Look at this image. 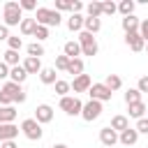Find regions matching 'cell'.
I'll return each instance as SVG.
<instances>
[{"label":"cell","instance_id":"cell-41","mask_svg":"<svg viewBox=\"0 0 148 148\" xmlns=\"http://www.w3.org/2000/svg\"><path fill=\"white\" fill-rule=\"evenodd\" d=\"M136 90H139L141 95H143V92H148V74L139 79V83H136Z\"/></svg>","mask_w":148,"mask_h":148},{"label":"cell","instance_id":"cell-2","mask_svg":"<svg viewBox=\"0 0 148 148\" xmlns=\"http://www.w3.org/2000/svg\"><path fill=\"white\" fill-rule=\"evenodd\" d=\"M2 18H5V25H7V28H12V25H21V21H23V9H21V5L14 2V0L5 2Z\"/></svg>","mask_w":148,"mask_h":148},{"label":"cell","instance_id":"cell-45","mask_svg":"<svg viewBox=\"0 0 148 148\" xmlns=\"http://www.w3.org/2000/svg\"><path fill=\"white\" fill-rule=\"evenodd\" d=\"M81 9H83V2L81 0H72V14H81Z\"/></svg>","mask_w":148,"mask_h":148},{"label":"cell","instance_id":"cell-15","mask_svg":"<svg viewBox=\"0 0 148 148\" xmlns=\"http://www.w3.org/2000/svg\"><path fill=\"white\" fill-rule=\"evenodd\" d=\"M120 25H123V30H125V35H130V32H139V25H141V21L132 14V16H125L123 21H120Z\"/></svg>","mask_w":148,"mask_h":148},{"label":"cell","instance_id":"cell-38","mask_svg":"<svg viewBox=\"0 0 148 148\" xmlns=\"http://www.w3.org/2000/svg\"><path fill=\"white\" fill-rule=\"evenodd\" d=\"M102 12H104L106 16H113V14L118 12V5H116V2H102Z\"/></svg>","mask_w":148,"mask_h":148},{"label":"cell","instance_id":"cell-35","mask_svg":"<svg viewBox=\"0 0 148 148\" xmlns=\"http://www.w3.org/2000/svg\"><path fill=\"white\" fill-rule=\"evenodd\" d=\"M56 12H72V0H56Z\"/></svg>","mask_w":148,"mask_h":148},{"label":"cell","instance_id":"cell-9","mask_svg":"<svg viewBox=\"0 0 148 148\" xmlns=\"http://www.w3.org/2000/svg\"><path fill=\"white\" fill-rule=\"evenodd\" d=\"M35 120H37L39 125L51 123V120H53V109H51L49 104H39V106L35 109Z\"/></svg>","mask_w":148,"mask_h":148},{"label":"cell","instance_id":"cell-18","mask_svg":"<svg viewBox=\"0 0 148 148\" xmlns=\"http://www.w3.org/2000/svg\"><path fill=\"white\" fill-rule=\"evenodd\" d=\"M83 21H86V16H81V14H72V16L67 18V28H69L72 32H81V30H83Z\"/></svg>","mask_w":148,"mask_h":148},{"label":"cell","instance_id":"cell-30","mask_svg":"<svg viewBox=\"0 0 148 148\" xmlns=\"http://www.w3.org/2000/svg\"><path fill=\"white\" fill-rule=\"evenodd\" d=\"M2 62H7L9 67H16V65H18V51H12V49H7V51L2 53Z\"/></svg>","mask_w":148,"mask_h":148},{"label":"cell","instance_id":"cell-8","mask_svg":"<svg viewBox=\"0 0 148 148\" xmlns=\"http://www.w3.org/2000/svg\"><path fill=\"white\" fill-rule=\"evenodd\" d=\"M88 95H90V99H97V102H106V99H111V90L104 86V83H92L90 86V90H88Z\"/></svg>","mask_w":148,"mask_h":148},{"label":"cell","instance_id":"cell-39","mask_svg":"<svg viewBox=\"0 0 148 148\" xmlns=\"http://www.w3.org/2000/svg\"><path fill=\"white\" fill-rule=\"evenodd\" d=\"M35 37H37V42L46 39V37H49V28H46V25H37V30H35Z\"/></svg>","mask_w":148,"mask_h":148},{"label":"cell","instance_id":"cell-51","mask_svg":"<svg viewBox=\"0 0 148 148\" xmlns=\"http://www.w3.org/2000/svg\"><path fill=\"white\" fill-rule=\"evenodd\" d=\"M102 148H106V146H102Z\"/></svg>","mask_w":148,"mask_h":148},{"label":"cell","instance_id":"cell-25","mask_svg":"<svg viewBox=\"0 0 148 148\" xmlns=\"http://www.w3.org/2000/svg\"><path fill=\"white\" fill-rule=\"evenodd\" d=\"M18 28H21V35H25V37H28V35H35V30H37V21H35V18H23Z\"/></svg>","mask_w":148,"mask_h":148},{"label":"cell","instance_id":"cell-6","mask_svg":"<svg viewBox=\"0 0 148 148\" xmlns=\"http://www.w3.org/2000/svg\"><path fill=\"white\" fill-rule=\"evenodd\" d=\"M102 102H97V99H90V102H86L83 104V111H81V118L83 120H88V123H92V120H97L99 116H102Z\"/></svg>","mask_w":148,"mask_h":148},{"label":"cell","instance_id":"cell-47","mask_svg":"<svg viewBox=\"0 0 148 148\" xmlns=\"http://www.w3.org/2000/svg\"><path fill=\"white\" fill-rule=\"evenodd\" d=\"M0 148H18V146H16V141H5V143H0Z\"/></svg>","mask_w":148,"mask_h":148},{"label":"cell","instance_id":"cell-36","mask_svg":"<svg viewBox=\"0 0 148 148\" xmlns=\"http://www.w3.org/2000/svg\"><path fill=\"white\" fill-rule=\"evenodd\" d=\"M67 67H69V58L62 53V56H58L56 58V69H62V72H67Z\"/></svg>","mask_w":148,"mask_h":148},{"label":"cell","instance_id":"cell-48","mask_svg":"<svg viewBox=\"0 0 148 148\" xmlns=\"http://www.w3.org/2000/svg\"><path fill=\"white\" fill-rule=\"evenodd\" d=\"M53 148H67V146H65V143H56Z\"/></svg>","mask_w":148,"mask_h":148},{"label":"cell","instance_id":"cell-27","mask_svg":"<svg viewBox=\"0 0 148 148\" xmlns=\"http://www.w3.org/2000/svg\"><path fill=\"white\" fill-rule=\"evenodd\" d=\"M67 74H74V76H81V74H83V60H81V58H74V60H69V67H67Z\"/></svg>","mask_w":148,"mask_h":148},{"label":"cell","instance_id":"cell-50","mask_svg":"<svg viewBox=\"0 0 148 148\" xmlns=\"http://www.w3.org/2000/svg\"><path fill=\"white\" fill-rule=\"evenodd\" d=\"M146 49H148V44H146Z\"/></svg>","mask_w":148,"mask_h":148},{"label":"cell","instance_id":"cell-7","mask_svg":"<svg viewBox=\"0 0 148 148\" xmlns=\"http://www.w3.org/2000/svg\"><path fill=\"white\" fill-rule=\"evenodd\" d=\"M2 90L16 102V104H23L25 99H28V95H25V90H23V86L21 83H14V81H7L5 86H2Z\"/></svg>","mask_w":148,"mask_h":148},{"label":"cell","instance_id":"cell-44","mask_svg":"<svg viewBox=\"0 0 148 148\" xmlns=\"http://www.w3.org/2000/svg\"><path fill=\"white\" fill-rule=\"evenodd\" d=\"M7 76H9V65L0 60V81H2V79H7Z\"/></svg>","mask_w":148,"mask_h":148},{"label":"cell","instance_id":"cell-46","mask_svg":"<svg viewBox=\"0 0 148 148\" xmlns=\"http://www.w3.org/2000/svg\"><path fill=\"white\" fill-rule=\"evenodd\" d=\"M9 37H12V35H9V28L2 23V25H0V42H2V39H9Z\"/></svg>","mask_w":148,"mask_h":148},{"label":"cell","instance_id":"cell-52","mask_svg":"<svg viewBox=\"0 0 148 148\" xmlns=\"http://www.w3.org/2000/svg\"><path fill=\"white\" fill-rule=\"evenodd\" d=\"M0 90H2V88H0Z\"/></svg>","mask_w":148,"mask_h":148},{"label":"cell","instance_id":"cell-10","mask_svg":"<svg viewBox=\"0 0 148 148\" xmlns=\"http://www.w3.org/2000/svg\"><path fill=\"white\" fill-rule=\"evenodd\" d=\"M99 141H102V146L113 148V146L118 143V132L111 130V127H102V130H99Z\"/></svg>","mask_w":148,"mask_h":148},{"label":"cell","instance_id":"cell-26","mask_svg":"<svg viewBox=\"0 0 148 148\" xmlns=\"http://www.w3.org/2000/svg\"><path fill=\"white\" fill-rule=\"evenodd\" d=\"M104 86H106L111 92H116V90H120V88H123V79H120L118 74H109V76H106V81H104Z\"/></svg>","mask_w":148,"mask_h":148},{"label":"cell","instance_id":"cell-3","mask_svg":"<svg viewBox=\"0 0 148 148\" xmlns=\"http://www.w3.org/2000/svg\"><path fill=\"white\" fill-rule=\"evenodd\" d=\"M79 44H81V53L83 56H97V51H99V46H97V39L90 35V32H86V30H81L79 32V39H76Z\"/></svg>","mask_w":148,"mask_h":148},{"label":"cell","instance_id":"cell-13","mask_svg":"<svg viewBox=\"0 0 148 148\" xmlns=\"http://www.w3.org/2000/svg\"><path fill=\"white\" fill-rule=\"evenodd\" d=\"M90 86H92V81H90V76H88V74L74 76V81H72V90H74V92H88V90H90Z\"/></svg>","mask_w":148,"mask_h":148},{"label":"cell","instance_id":"cell-29","mask_svg":"<svg viewBox=\"0 0 148 148\" xmlns=\"http://www.w3.org/2000/svg\"><path fill=\"white\" fill-rule=\"evenodd\" d=\"M134 7H136L134 0H123V2L118 5V12H120L123 18H125V16H132V14H134Z\"/></svg>","mask_w":148,"mask_h":148},{"label":"cell","instance_id":"cell-20","mask_svg":"<svg viewBox=\"0 0 148 148\" xmlns=\"http://www.w3.org/2000/svg\"><path fill=\"white\" fill-rule=\"evenodd\" d=\"M109 127H111V130H116V132H125V130L130 127V120H127V116H113Z\"/></svg>","mask_w":148,"mask_h":148},{"label":"cell","instance_id":"cell-21","mask_svg":"<svg viewBox=\"0 0 148 148\" xmlns=\"http://www.w3.org/2000/svg\"><path fill=\"white\" fill-rule=\"evenodd\" d=\"M99 28H102V18H90V16H86V21H83V30H86V32L95 35V32H99Z\"/></svg>","mask_w":148,"mask_h":148},{"label":"cell","instance_id":"cell-40","mask_svg":"<svg viewBox=\"0 0 148 148\" xmlns=\"http://www.w3.org/2000/svg\"><path fill=\"white\" fill-rule=\"evenodd\" d=\"M136 132H139V134H148V118L136 120Z\"/></svg>","mask_w":148,"mask_h":148},{"label":"cell","instance_id":"cell-37","mask_svg":"<svg viewBox=\"0 0 148 148\" xmlns=\"http://www.w3.org/2000/svg\"><path fill=\"white\" fill-rule=\"evenodd\" d=\"M18 5H21L23 12H37V2L35 0H18Z\"/></svg>","mask_w":148,"mask_h":148},{"label":"cell","instance_id":"cell-42","mask_svg":"<svg viewBox=\"0 0 148 148\" xmlns=\"http://www.w3.org/2000/svg\"><path fill=\"white\" fill-rule=\"evenodd\" d=\"M139 35L143 37V42L148 44V18H143L141 21V25H139Z\"/></svg>","mask_w":148,"mask_h":148},{"label":"cell","instance_id":"cell-12","mask_svg":"<svg viewBox=\"0 0 148 148\" xmlns=\"http://www.w3.org/2000/svg\"><path fill=\"white\" fill-rule=\"evenodd\" d=\"M125 44L132 49V51H143L146 49V42H143V37L139 35V32H130V35H125Z\"/></svg>","mask_w":148,"mask_h":148},{"label":"cell","instance_id":"cell-1","mask_svg":"<svg viewBox=\"0 0 148 148\" xmlns=\"http://www.w3.org/2000/svg\"><path fill=\"white\" fill-rule=\"evenodd\" d=\"M35 21H37V25H46V28H51V25H60V21H62V16H60V12H56V9H49V7H37V12H35Z\"/></svg>","mask_w":148,"mask_h":148},{"label":"cell","instance_id":"cell-5","mask_svg":"<svg viewBox=\"0 0 148 148\" xmlns=\"http://www.w3.org/2000/svg\"><path fill=\"white\" fill-rule=\"evenodd\" d=\"M60 109L67 113V116H81V111H83V102L74 95V97H60Z\"/></svg>","mask_w":148,"mask_h":148},{"label":"cell","instance_id":"cell-4","mask_svg":"<svg viewBox=\"0 0 148 148\" xmlns=\"http://www.w3.org/2000/svg\"><path fill=\"white\" fill-rule=\"evenodd\" d=\"M21 132H23L30 141H39V139H42V134H44L42 125H39L35 118H25V120L21 123Z\"/></svg>","mask_w":148,"mask_h":148},{"label":"cell","instance_id":"cell-14","mask_svg":"<svg viewBox=\"0 0 148 148\" xmlns=\"http://www.w3.org/2000/svg\"><path fill=\"white\" fill-rule=\"evenodd\" d=\"M118 141H120L123 146H134V143L139 141V132H136V127H127L125 132H120V134H118Z\"/></svg>","mask_w":148,"mask_h":148},{"label":"cell","instance_id":"cell-33","mask_svg":"<svg viewBox=\"0 0 148 148\" xmlns=\"http://www.w3.org/2000/svg\"><path fill=\"white\" fill-rule=\"evenodd\" d=\"M125 102H127V106H130V104H136V102H141V92H139L136 88H130V90L125 92Z\"/></svg>","mask_w":148,"mask_h":148},{"label":"cell","instance_id":"cell-17","mask_svg":"<svg viewBox=\"0 0 148 148\" xmlns=\"http://www.w3.org/2000/svg\"><path fill=\"white\" fill-rule=\"evenodd\" d=\"M62 53H65L69 60H74V58H79V56H81V44H79V42H74V39H72V42H65Z\"/></svg>","mask_w":148,"mask_h":148},{"label":"cell","instance_id":"cell-28","mask_svg":"<svg viewBox=\"0 0 148 148\" xmlns=\"http://www.w3.org/2000/svg\"><path fill=\"white\" fill-rule=\"evenodd\" d=\"M86 12H88V16L90 18H99L104 12H102V2H88L86 5Z\"/></svg>","mask_w":148,"mask_h":148},{"label":"cell","instance_id":"cell-22","mask_svg":"<svg viewBox=\"0 0 148 148\" xmlns=\"http://www.w3.org/2000/svg\"><path fill=\"white\" fill-rule=\"evenodd\" d=\"M39 79H42V83H46V86H56V69L53 67H44L42 72H39Z\"/></svg>","mask_w":148,"mask_h":148},{"label":"cell","instance_id":"cell-11","mask_svg":"<svg viewBox=\"0 0 148 148\" xmlns=\"http://www.w3.org/2000/svg\"><path fill=\"white\" fill-rule=\"evenodd\" d=\"M16 136H18V127H16L14 123H2V125H0V143L14 141Z\"/></svg>","mask_w":148,"mask_h":148},{"label":"cell","instance_id":"cell-19","mask_svg":"<svg viewBox=\"0 0 148 148\" xmlns=\"http://www.w3.org/2000/svg\"><path fill=\"white\" fill-rule=\"evenodd\" d=\"M25 79H28V72L23 69V65H16V67L9 69V81H14V83H23Z\"/></svg>","mask_w":148,"mask_h":148},{"label":"cell","instance_id":"cell-24","mask_svg":"<svg viewBox=\"0 0 148 148\" xmlns=\"http://www.w3.org/2000/svg\"><path fill=\"white\" fill-rule=\"evenodd\" d=\"M16 120V109L14 106H0V125L2 123H14Z\"/></svg>","mask_w":148,"mask_h":148},{"label":"cell","instance_id":"cell-43","mask_svg":"<svg viewBox=\"0 0 148 148\" xmlns=\"http://www.w3.org/2000/svg\"><path fill=\"white\" fill-rule=\"evenodd\" d=\"M12 102H14V99H12L5 90H0V106H12Z\"/></svg>","mask_w":148,"mask_h":148},{"label":"cell","instance_id":"cell-34","mask_svg":"<svg viewBox=\"0 0 148 148\" xmlns=\"http://www.w3.org/2000/svg\"><path fill=\"white\" fill-rule=\"evenodd\" d=\"M7 46H9L12 51H21V46H23V39H21L18 35H12V37L7 39Z\"/></svg>","mask_w":148,"mask_h":148},{"label":"cell","instance_id":"cell-31","mask_svg":"<svg viewBox=\"0 0 148 148\" xmlns=\"http://www.w3.org/2000/svg\"><path fill=\"white\" fill-rule=\"evenodd\" d=\"M69 90H72V83H69V81H62V79L56 81V92H58L60 97H67Z\"/></svg>","mask_w":148,"mask_h":148},{"label":"cell","instance_id":"cell-16","mask_svg":"<svg viewBox=\"0 0 148 148\" xmlns=\"http://www.w3.org/2000/svg\"><path fill=\"white\" fill-rule=\"evenodd\" d=\"M21 65H23V69H25L28 74H39V72L44 69V67H42V60H39V58H30V56H28Z\"/></svg>","mask_w":148,"mask_h":148},{"label":"cell","instance_id":"cell-32","mask_svg":"<svg viewBox=\"0 0 148 148\" xmlns=\"http://www.w3.org/2000/svg\"><path fill=\"white\" fill-rule=\"evenodd\" d=\"M28 56H30V58H39V56H44V46H42L39 42L28 44Z\"/></svg>","mask_w":148,"mask_h":148},{"label":"cell","instance_id":"cell-49","mask_svg":"<svg viewBox=\"0 0 148 148\" xmlns=\"http://www.w3.org/2000/svg\"><path fill=\"white\" fill-rule=\"evenodd\" d=\"M146 118H148V109H146Z\"/></svg>","mask_w":148,"mask_h":148},{"label":"cell","instance_id":"cell-23","mask_svg":"<svg viewBox=\"0 0 148 148\" xmlns=\"http://www.w3.org/2000/svg\"><path fill=\"white\" fill-rule=\"evenodd\" d=\"M146 104L143 102H136V104H130V118H136V120H141V118H146Z\"/></svg>","mask_w":148,"mask_h":148}]
</instances>
